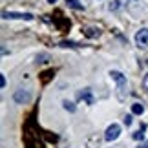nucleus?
<instances>
[{
	"instance_id": "obj_15",
	"label": "nucleus",
	"mask_w": 148,
	"mask_h": 148,
	"mask_svg": "<svg viewBox=\"0 0 148 148\" xmlns=\"http://www.w3.org/2000/svg\"><path fill=\"white\" fill-rule=\"evenodd\" d=\"M124 124H126V126L132 124V115H126V117H124Z\"/></svg>"
},
{
	"instance_id": "obj_2",
	"label": "nucleus",
	"mask_w": 148,
	"mask_h": 148,
	"mask_svg": "<svg viewBox=\"0 0 148 148\" xmlns=\"http://www.w3.org/2000/svg\"><path fill=\"white\" fill-rule=\"evenodd\" d=\"M135 46L139 49L148 48V27H141V29L135 33Z\"/></svg>"
},
{
	"instance_id": "obj_3",
	"label": "nucleus",
	"mask_w": 148,
	"mask_h": 148,
	"mask_svg": "<svg viewBox=\"0 0 148 148\" xmlns=\"http://www.w3.org/2000/svg\"><path fill=\"white\" fill-rule=\"evenodd\" d=\"M2 16L4 18H11V20H33L35 18L31 13H16V11H4Z\"/></svg>"
},
{
	"instance_id": "obj_12",
	"label": "nucleus",
	"mask_w": 148,
	"mask_h": 148,
	"mask_svg": "<svg viewBox=\"0 0 148 148\" xmlns=\"http://www.w3.org/2000/svg\"><path fill=\"white\" fill-rule=\"evenodd\" d=\"M119 5H121V0H112V4L108 5V8H110V11H115Z\"/></svg>"
},
{
	"instance_id": "obj_13",
	"label": "nucleus",
	"mask_w": 148,
	"mask_h": 148,
	"mask_svg": "<svg viewBox=\"0 0 148 148\" xmlns=\"http://www.w3.org/2000/svg\"><path fill=\"white\" fill-rule=\"evenodd\" d=\"M132 137H134L135 141H143V139H145V134H143V130H139V132H135V134L132 135Z\"/></svg>"
},
{
	"instance_id": "obj_7",
	"label": "nucleus",
	"mask_w": 148,
	"mask_h": 148,
	"mask_svg": "<svg viewBox=\"0 0 148 148\" xmlns=\"http://www.w3.org/2000/svg\"><path fill=\"white\" fill-rule=\"evenodd\" d=\"M79 99L86 101L88 104H93V97H92V93H90V88H86V90H82V92L79 93Z\"/></svg>"
},
{
	"instance_id": "obj_5",
	"label": "nucleus",
	"mask_w": 148,
	"mask_h": 148,
	"mask_svg": "<svg viewBox=\"0 0 148 148\" xmlns=\"http://www.w3.org/2000/svg\"><path fill=\"white\" fill-rule=\"evenodd\" d=\"M13 101L16 102V104H24V102L31 101V93L26 92V90H16L15 95H13Z\"/></svg>"
},
{
	"instance_id": "obj_9",
	"label": "nucleus",
	"mask_w": 148,
	"mask_h": 148,
	"mask_svg": "<svg viewBox=\"0 0 148 148\" xmlns=\"http://www.w3.org/2000/svg\"><path fill=\"white\" fill-rule=\"evenodd\" d=\"M66 4L70 5L71 9H77V11H82V9H84V5L79 2V0H66Z\"/></svg>"
},
{
	"instance_id": "obj_1",
	"label": "nucleus",
	"mask_w": 148,
	"mask_h": 148,
	"mask_svg": "<svg viewBox=\"0 0 148 148\" xmlns=\"http://www.w3.org/2000/svg\"><path fill=\"white\" fill-rule=\"evenodd\" d=\"M110 77L117 82V97H119V101H124L126 99V77L117 70H112Z\"/></svg>"
},
{
	"instance_id": "obj_4",
	"label": "nucleus",
	"mask_w": 148,
	"mask_h": 148,
	"mask_svg": "<svg viewBox=\"0 0 148 148\" xmlns=\"http://www.w3.org/2000/svg\"><path fill=\"white\" fill-rule=\"evenodd\" d=\"M119 135H121V126H119V124H110V126L106 128V134H104V139L106 141H115Z\"/></svg>"
},
{
	"instance_id": "obj_8",
	"label": "nucleus",
	"mask_w": 148,
	"mask_h": 148,
	"mask_svg": "<svg viewBox=\"0 0 148 148\" xmlns=\"http://www.w3.org/2000/svg\"><path fill=\"white\" fill-rule=\"evenodd\" d=\"M132 113H135V115H143V113H145V106L141 104V102H134V104H132Z\"/></svg>"
},
{
	"instance_id": "obj_16",
	"label": "nucleus",
	"mask_w": 148,
	"mask_h": 148,
	"mask_svg": "<svg viewBox=\"0 0 148 148\" xmlns=\"http://www.w3.org/2000/svg\"><path fill=\"white\" fill-rule=\"evenodd\" d=\"M0 86H2V88H5V77H4V75L0 77Z\"/></svg>"
},
{
	"instance_id": "obj_6",
	"label": "nucleus",
	"mask_w": 148,
	"mask_h": 148,
	"mask_svg": "<svg viewBox=\"0 0 148 148\" xmlns=\"http://www.w3.org/2000/svg\"><path fill=\"white\" fill-rule=\"evenodd\" d=\"M84 35L88 38H97V37H101V29L99 27H86V29H84Z\"/></svg>"
},
{
	"instance_id": "obj_14",
	"label": "nucleus",
	"mask_w": 148,
	"mask_h": 148,
	"mask_svg": "<svg viewBox=\"0 0 148 148\" xmlns=\"http://www.w3.org/2000/svg\"><path fill=\"white\" fill-rule=\"evenodd\" d=\"M141 86H143V90L145 92H148V73L143 77V82H141Z\"/></svg>"
},
{
	"instance_id": "obj_17",
	"label": "nucleus",
	"mask_w": 148,
	"mask_h": 148,
	"mask_svg": "<svg viewBox=\"0 0 148 148\" xmlns=\"http://www.w3.org/2000/svg\"><path fill=\"white\" fill-rule=\"evenodd\" d=\"M139 148H148V141H145V143H141Z\"/></svg>"
},
{
	"instance_id": "obj_11",
	"label": "nucleus",
	"mask_w": 148,
	"mask_h": 148,
	"mask_svg": "<svg viewBox=\"0 0 148 148\" xmlns=\"http://www.w3.org/2000/svg\"><path fill=\"white\" fill-rule=\"evenodd\" d=\"M60 46H62V48H79V44L70 42V40H64V42H60Z\"/></svg>"
},
{
	"instance_id": "obj_19",
	"label": "nucleus",
	"mask_w": 148,
	"mask_h": 148,
	"mask_svg": "<svg viewBox=\"0 0 148 148\" xmlns=\"http://www.w3.org/2000/svg\"><path fill=\"white\" fill-rule=\"evenodd\" d=\"M121 2H134V0H121Z\"/></svg>"
},
{
	"instance_id": "obj_18",
	"label": "nucleus",
	"mask_w": 148,
	"mask_h": 148,
	"mask_svg": "<svg viewBox=\"0 0 148 148\" xmlns=\"http://www.w3.org/2000/svg\"><path fill=\"white\" fill-rule=\"evenodd\" d=\"M48 2H49V4H55V2H57V0H48Z\"/></svg>"
},
{
	"instance_id": "obj_10",
	"label": "nucleus",
	"mask_w": 148,
	"mask_h": 148,
	"mask_svg": "<svg viewBox=\"0 0 148 148\" xmlns=\"http://www.w3.org/2000/svg\"><path fill=\"white\" fill-rule=\"evenodd\" d=\"M62 106H64V110H68V112H75V104L70 102V101H64V102H62Z\"/></svg>"
}]
</instances>
